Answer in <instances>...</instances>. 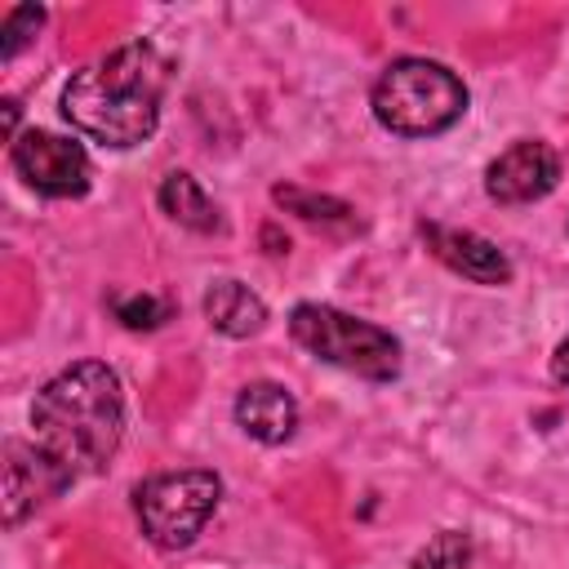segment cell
Returning <instances> with one entry per match:
<instances>
[{"label":"cell","mask_w":569,"mask_h":569,"mask_svg":"<svg viewBox=\"0 0 569 569\" xmlns=\"http://www.w3.org/2000/svg\"><path fill=\"white\" fill-rule=\"evenodd\" d=\"M36 449L67 476H93L111 462L124 436V391L116 369L102 360H80L44 382L31 405Z\"/></svg>","instance_id":"6da1fadb"},{"label":"cell","mask_w":569,"mask_h":569,"mask_svg":"<svg viewBox=\"0 0 569 569\" xmlns=\"http://www.w3.org/2000/svg\"><path fill=\"white\" fill-rule=\"evenodd\" d=\"M40 22H44V9H40V4H18V9H9V18H4V40H0V58H13V53L36 36Z\"/></svg>","instance_id":"9a60e30c"},{"label":"cell","mask_w":569,"mask_h":569,"mask_svg":"<svg viewBox=\"0 0 569 569\" xmlns=\"http://www.w3.org/2000/svg\"><path fill=\"white\" fill-rule=\"evenodd\" d=\"M289 333L298 347H307L316 360L338 365L347 373H360L369 382H387L400 373V342L373 320L347 316L325 302H298L289 311Z\"/></svg>","instance_id":"277c9868"},{"label":"cell","mask_w":569,"mask_h":569,"mask_svg":"<svg viewBox=\"0 0 569 569\" xmlns=\"http://www.w3.org/2000/svg\"><path fill=\"white\" fill-rule=\"evenodd\" d=\"M160 209H164L173 222L191 227V231H218V209H213V200H209L204 187H200L191 173H182V169L160 182Z\"/></svg>","instance_id":"7c38bea8"},{"label":"cell","mask_w":569,"mask_h":569,"mask_svg":"<svg viewBox=\"0 0 569 569\" xmlns=\"http://www.w3.org/2000/svg\"><path fill=\"white\" fill-rule=\"evenodd\" d=\"M204 320L227 338H249L267 325V302L240 280H213L204 289Z\"/></svg>","instance_id":"8fae6325"},{"label":"cell","mask_w":569,"mask_h":569,"mask_svg":"<svg viewBox=\"0 0 569 569\" xmlns=\"http://www.w3.org/2000/svg\"><path fill=\"white\" fill-rule=\"evenodd\" d=\"M71 480L31 445L9 440L4 445V520L18 525L27 511H36L44 498L62 493Z\"/></svg>","instance_id":"ba28073f"},{"label":"cell","mask_w":569,"mask_h":569,"mask_svg":"<svg viewBox=\"0 0 569 569\" xmlns=\"http://www.w3.org/2000/svg\"><path fill=\"white\" fill-rule=\"evenodd\" d=\"M236 422L262 445H284L298 427V405L280 382H249L236 396Z\"/></svg>","instance_id":"30bf717a"},{"label":"cell","mask_w":569,"mask_h":569,"mask_svg":"<svg viewBox=\"0 0 569 569\" xmlns=\"http://www.w3.org/2000/svg\"><path fill=\"white\" fill-rule=\"evenodd\" d=\"M116 316L129 329H156V325L169 320V302H160L151 293H133V298H116Z\"/></svg>","instance_id":"2e32d148"},{"label":"cell","mask_w":569,"mask_h":569,"mask_svg":"<svg viewBox=\"0 0 569 569\" xmlns=\"http://www.w3.org/2000/svg\"><path fill=\"white\" fill-rule=\"evenodd\" d=\"M218 498H222V480H218L213 471L187 467V471L151 476V480L138 489V520H142V533H147L156 547H164V551L191 547L196 533L204 529V520L218 511Z\"/></svg>","instance_id":"5b68a950"},{"label":"cell","mask_w":569,"mask_h":569,"mask_svg":"<svg viewBox=\"0 0 569 569\" xmlns=\"http://www.w3.org/2000/svg\"><path fill=\"white\" fill-rule=\"evenodd\" d=\"M551 373H556L560 387H569V338L556 347V356H551Z\"/></svg>","instance_id":"e0dca14e"},{"label":"cell","mask_w":569,"mask_h":569,"mask_svg":"<svg viewBox=\"0 0 569 569\" xmlns=\"http://www.w3.org/2000/svg\"><path fill=\"white\" fill-rule=\"evenodd\" d=\"M169 62L151 40H129L80 67L62 89V116L102 147H138L156 133Z\"/></svg>","instance_id":"7a4b0ae2"},{"label":"cell","mask_w":569,"mask_h":569,"mask_svg":"<svg viewBox=\"0 0 569 569\" xmlns=\"http://www.w3.org/2000/svg\"><path fill=\"white\" fill-rule=\"evenodd\" d=\"M427 244H431V253H436L449 271H458V276H467V280H476V284H507V280H511L507 253H502L493 240L476 236V231L427 227Z\"/></svg>","instance_id":"9c48e42d"},{"label":"cell","mask_w":569,"mask_h":569,"mask_svg":"<svg viewBox=\"0 0 569 569\" xmlns=\"http://www.w3.org/2000/svg\"><path fill=\"white\" fill-rule=\"evenodd\" d=\"M284 209H293V213H302V218H325V222H333V218H347L351 209L342 204V200H329V196H311V191H298V187H276L271 191Z\"/></svg>","instance_id":"5bb4252c"},{"label":"cell","mask_w":569,"mask_h":569,"mask_svg":"<svg viewBox=\"0 0 569 569\" xmlns=\"http://www.w3.org/2000/svg\"><path fill=\"white\" fill-rule=\"evenodd\" d=\"M556 182H560V156H556L547 142H538V138L511 142V147L485 169V191H489L498 204H529V200H542Z\"/></svg>","instance_id":"52a82bcc"},{"label":"cell","mask_w":569,"mask_h":569,"mask_svg":"<svg viewBox=\"0 0 569 569\" xmlns=\"http://www.w3.org/2000/svg\"><path fill=\"white\" fill-rule=\"evenodd\" d=\"M467 565H471V542H467V533L440 529V533L413 556L409 569H467Z\"/></svg>","instance_id":"4fadbf2b"},{"label":"cell","mask_w":569,"mask_h":569,"mask_svg":"<svg viewBox=\"0 0 569 569\" xmlns=\"http://www.w3.org/2000/svg\"><path fill=\"white\" fill-rule=\"evenodd\" d=\"M373 116L382 129L400 138H431L462 120L467 111V84L431 58H396L373 80Z\"/></svg>","instance_id":"3957f363"},{"label":"cell","mask_w":569,"mask_h":569,"mask_svg":"<svg viewBox=\"0 0 569 569\" xmlns=\"http://www.w3.org/2000/svg\"><path fill=\"white\" fill-rule=\"evenodd\" d=\"M13 169L31 191L53 196V200L84 196L89 178H93V164H89L84 147L71 142V138L44 133V129H27V133L13 138Z\"/></svg>","instance_id":"8992f818"}]
</instances>
